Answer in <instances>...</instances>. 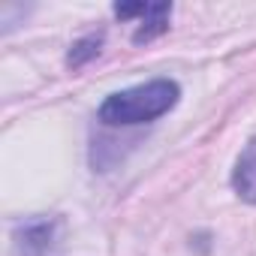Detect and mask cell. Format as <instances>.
Returning <instances> with one entry per match:
<instances>
[{
	"mask_svg": "<svg viewBox=\"0 0 256 256\" xmlns=\"http://www.w3.org/2000/svg\"><path fill=\"white\" fill-rule=\"evenodd\" d=\"M232 187L238 193V199L256 205V136L244 145V151L235 160L232 169Z\"/></svg>",
	"mask_w": 256,
	"mask_h": 256,
	"instance_id": "3",
	"label": "cell"
},
{
	"mask_svg": "<svg viewBox=\"0 0 256 256\" xmlns=\"http://www.w3.org/2000/svg\"><path fill=\"white\" fill-rule=\"evenodd\" d=\"M100 46H102V36H100V34H90V36L78 40V42L72 46V52H70L66 64H70V66H82V64H88L90 58H96V54H100Z\"/></svg>",
	"mask_w": 256,
	"mask_h": 256,
	"instance_id": "4",
	"label": "cell"
},
{
	"mask_svg": "<svg viewBox=\"0 0 256 256\" xmlns=\"http://www.w3.org/2000/svg\"><path fill=\"white\" fill-rule=\"evenodd\" d=\"M114 16L118 18H130V16H139L142 18V28L133 34V42H151L154 36L166 34L169 30V16H172V6L169 4H130V6H114Z\"/></svg>",
	"mask_w": 256,
	"mask_h": 256,
	"instance_id": "2",
	"label": "cell"
},
{
	"mask_svg": "<svg viewBox=\"0 0 256 256\" xmlns=\"http://www.w3.org/2000/svg\"><path fill=\"white\" fill-rule=\"evenodd\" d=\"M181 96V88L172 78H154L126 90H114L102 100L96 118L108 126H136V124H151L163 118L166 112L175 108Z\"/></svg>",
	"mask_w": 256,
	"mask_h": 256,
	"instance_id": "1",
	"label": "cell"
}]
</instances>
